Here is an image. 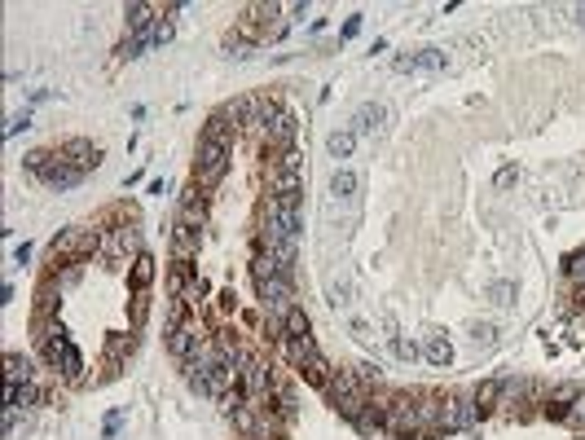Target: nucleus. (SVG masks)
<instances>
[{
	"label": "nucleus",
	"instance_id": "obj_21",
	"mask_svg": "<svg viewBox=\"0 0 585 440\" xmlns=\"http://www.w3.org/2000/svg\"><path fill=\"white\" fill-rule=\"evenodd\" d=\"M5 366H9V383H31V361L18 352H9L5 356Z\"/></svg>",
	"mask_w": 585,
	"mask_h": 440
},
{
	"label": "nucleus",
	"instance_id": "obj_15",
	"mask_svg": "<svg viewBox=\"0 0 585 440\" xmlns=\"http://www.w3.org/2000/svg\"><path fill=\"white\" fill-rule=\"evenodd\" d=\"M357 185H361V176H357L353 168H339V172L330 176V194H334V199H353Z\"/></svg>",
	"mask_w": 585,
	"mask_h": 440
},
{
	"label": "nucleus",
	"instance_id": "obj_34",
	"mask_svg": "<svg viewBox=\"0 0 585 440\" xmlns=\"http://www.w3.org/2000/svg\"><path fill=\"white\" fill-rule=\"evenodd\" d=\"M357 31H361V13H357V18H348V22H343V40H353Z\"/></svg>",
	"mask_w": 585,
	"mask_h": 440
},
{
	"label": "nucleus",
	"instance_id": "obj_16",
	"mask_svg": "<svg viewBox=\"0 0 585 440\" xmlns=\"http://www.w3.org/2000/svg\"><path fill=\"white\" fill-rule=\"evenodd\" d=\"M326 150H330L334 159H348V154H353V150H357V133H353V128H343V133H330V141H326Z\"/></svg>",
	"mask_w": 585,
	"mask_h": 440
},
{
	"label": "nucleus",
	"instance_id": "obj_17",
	"mask_svg": "<svg viewBox=\"0 0 585 440\" xmlns=\"http://www.w3.org/2000/svg\"><path fill=\"white\" fill-rule=\"evenodd\" d=\"M150 282H155V260L137 251V260H132V286H137V291H145Z\"/></svg>",
	"mask_w": 585,
	"mask_h": 440
},
{
	"label": "nucleus",
	"instance_id": "obj_10",
	"mask_svg": "<svg viewBox=\"0 0 585 440\" xmlns=\"http://www.w3.org/2000/svg\"><path fill=\"white\" fill-rule=\"evenodd\" d=\"M203 216H207V189L203 185H190L185 194H180V211H176V220H190V225H203Z\"/></svg>",
	"mask_w": 585,
	"mask_h": 440
},
{
	"label": "nucleus",
	"instance_id": "obj_9",
	"mask_svg": "<svg viewBox=\"0 0 585 440\" xmlns=\"http://www.w3.org/2000/svg\"><path fill=\"white\" fill-rule=\"evenodd\" d=\"M167 348H172L176 361H190V356L203 348V339H198L194 326H172V331H167Z\"/></svg>",
	"mask_w": 585,
	"mask_h": 440
},
{
	"label": "nucleus",
	"instance_id": "obj_13",
	"mask_svg": "<svg viewBox=\"0 0 585 440\" xmlns=\"http://www.w3.org/2000/svg\"><path fill=\"white\" fill-rule=\"evenodd\" d=\"M308 335H313V331H308L304 308L291 304V308H287V317H282V339H308Z\"/></svg>",
	"mask_w": 585,
	"mask_h": 440
},
{
	"label": "nucleus",
	"instance_id": "obj_29",
	"mask_svg": "<svg viewBox=\"0 0 585 440\" xmlns=\"http://www.w3.org/2000/svg\"><path fill=\"white\" fill-rule=\"evenodd\" d=\"M515 181H520V172H515V168H501V172H497V189H506V185H515Z\"/></svg>",
	"mask_w": 585,
	"mask_h": 440
},
{
	"label": "nucleus",
	"instance_id": "obj_26",
	"mask_svg": "<svg viewBox=\"0 0 585 440\" xmlns=\"http://www.w3.org/2000/svg\"><path fill=\"white\" fill-rule=\"evenodd\" d=\"M489 295H493V304H511V295H515V286H511V282H497V286L489 291Z\"/></svg>",
	"mask_w": 585,
	"mask_h": 440
},
{
	"label": "nucleus",
	"instance_id": "obj_18",
	"mask_svg": "<svg viewBox=\"0 0 585 440\" xmlns=\"http://www.w3.org/2000/svg\"><path fill=\"white\" fill-rule=\"evenodd\" d=\"M287 356L295 361V370L308 361V356H317V344H313V335L308 339H287Z\"/></svg>",
	"mask_w": 585,
	"mask_h": 440
},
{
	"label": "nucleus",
	"instance_id": "obj_24",
	"mask_svg": "<svg viewBox=\"0 0 585 440\" xmlns=\"http://www.w3.org/2000/svg\"><path fill=\"white\" fill-rule=\"evenodd\" d=\"M53 282H58V286H75V282H79V265H66L62 273H53Z\"/></svg>",
	"mask_w": 585,
	"mask_h": 440
},
{
	"label": "nucleus",
	"instance_id": "obj_6",
	"mask_svg": "<svg viewBox=\"0 0 585 440\" xmlns=\"http://www.w3.org/2000/svg\"><path fill=\"white\" fill-rule=\"evenodd\" d=\"M295 137H299V124H295L291 110H277V115L264 124V141H269V150H273V154L295 150Z\"/></svg>",
	"mask_w": 585,
	"mask_h": 440
},
{
	"label": "nucleus",
	"instance_id": "obj_12",
	"mask_svg": "<svg viewBox=\"0 0 585 440\" xmlns=\"http://www.w3.org/2000/svg\"><path fill=\"white\" fill-rule=\"evenodd\" d=\"M299 374H304V379H308L313 387H322V392H326V387H330V379H334V370H330V361H326L322 352H317V356H308V361L299 366Z\"/></svg>",
	"mask_w": 585,
	"mask_h": 440
},
{
	"label": "nucleus",
	"instance_id": "obj_19",
	"mask_svg": "<svg viewBox=\"0 0 585 440\" xmlns=\"http://www.w3.org/2000/svg\"><path fill=\"white\" fill-rule=\"evenodd\" d=\"M132 348H137V339H132V335H114L110 339V374H114V366H119L124 356H132Z\"/></svg>",
	"mask_w": 585,
	"mask_h": 440
},
{
	"label": "nucleus",
	"instance_id": "obj_36",
	"mask_svg": "<svg viewBox=\"0 0 585 440\" xmlns=\"http://www.w3.org/2000/svg\"><path fill=\"white\" fill-rule=\"evenodd\" d=\"M577 18H581V22H585V5H581V9H577Z\"/></svg>",
	"mask_w": 585,
	"mask_h": 440
},
{
	"label": "nucleus",
	"instance_id": "obj_2",
	"mask_svg": "<svg viewBox=\"0 0 585 440\" xmlns=\"http://www.w3.org/2000/svg\"><path fill=\"white\" fill-rule=\"evenodd\" d=\"M277 5H247L242 9V18H238V31L225 40V48H247V44H256L260 36H269V22L277 18Z\"/></svg>",
	"mask_w": 585,
	"mask_h": 440
},
{
	"label": "nucleus",
	"instance_id": "obj_30",
	"mask_svg": "<svg viewBox=\"0 0 585 440\" xmlns=\"http://www.w3.org/2000/svg\"><path fill=\"white\" fill-rule=\"evenodd\" d=\"M567 273H572V278H585V251L567 260Z\"/></svg>",
	"mask_w": 585,
	"mask_h": 440
},
{
	"label": "nucleus",
	"instance_id": "obj_20",
	"mask_svg": "<svg viewBox=\"0 0 585 440\" xmlns=\"http://www.w3.org/2000/svg\"><path fill=\"white\" fill-rule=\"evenodd\" d=\"M423 356H427V361H431V366H445V361H449V356H454V348H449V339H440V335H436V339H427V348H423Z\"/></svg>",
	"mask_w": 585,
	"mask_h": 440
},
{
	"label": "nucleus",
	"instance_id": "obj_11",
	"mask_svg": "<svg viewBox=\"0 0 585 440\" xmlns=\"http://www.w3.org/2000/svg\"><path fill=\"white\" fill-rule=\"evenodd\" d=\"M383 119H388V106L365 102L357 115H353V133H357V137H370V133H379V128H383Z\"/></svg>",
	"mask_w": 585,
	"mask_h": 440
},
{
	"label": "nucleus",
	"instance_id": "obj_31",
	"mask_svg": "<svg viewBox=\"0 0 585 440\" xmlns=\"http://www.w3.org/2000/svg\"><path fill=\"white\" fill-rule=\"evenodd\" d=\"M493 335H497V331H493L489 321H484V326H475V344H493Z\"/></svg>",
	"mask_w": 585,
	"mask_h": 440
},
{
	"label": "nucleus",
	"instance_id": "obj_5",
	"mask_svg": "<svg viewBox=\"0 0 585 440\" xmlns=\"http://www.w3.org/2000/svg\"><path fill=\"white\" fill-rule=\"evenodd\" d=\"M97 242H102V234L97 229H66L53 238V265L62 260V265H75V255H88Z\"/></svg>",
	"mask_w": 585,
	"mask_h": 440
},
{
	"label": "nucleus",
	"instance_id": "obj_4",
	"mask_svg": "<svg viewBox=\"0 0 585 440\" xmlns=\"http://www.w3.org/2000/svg\"><path fill=\"white\" fill-rule=\"evenodd\" d=\"M475 418H480V410L466 396H440V405H436V432H462Z\"/></svg>",
	"mask_w": 585,
	"mask_h": 440
},
{
	"label": "nucleus",
	"instance_id": "obj_25",
	"mask_svg": "<svg viewBox=\"0 0 585 440\" xmlns=\"http://www.w3.org/2000/svg\"><path fill=\"white\" fill-rule=\"evenodd\" d=\"M22 128H31V115H27V110H22V115H13V119L5 124V137H18Z\"/></svg>",
	"mask_w": 585,
	"mask_h": 440
},
{
	"label": "nucleus",
	"instance_id": "obj_33",
	"mask_svg": "<svg viewBox=\"0 0 585 440\" xmlns=\"http://www.w3.org/2000/svg\"><path fill=\"white\" fill-rule=\"evenodd\" d=\"M119 422H124V410H114V414H106V436H114V432H119Z\"/></svg>",
	"mask_w": 585,
	"mask_h": 440
},
{
	"label": "nucleus",
	"instance_id": "obj_1",
	"mask_svg": "<svg viewBox=\"0 0 585 440\" xmlns=\"http://www.w3.org/2000/svg\"><path fill=\"white\" fill-rule=\"evenodd\" d=\"M383 432L400 436V440L423 436L427 432V422H423V396H409V392L383 396Z\"/></svg>",
	"mask_w": 585,
	"mask_h": 440
},
{
	"label": "nucleus",
	"instance_id": "obj_28",
	"mask_svg": "<svg viewBox=\"0 0 585 440\" xmlns=\"http://www.w3.org/2000/svg\"><path fill=\"white\" fill-rule=\"evenodd\" d=\"M330 295H334V304H353V286H348V282H334Z\"/></svg>",
	"mask_w": 585,
	"mask_h": 440
},
{
	"label": "nucleus",
	"instance_id": "obj_8",
	"mask_svg": "<svg viewBox=\"0 0 585 440\" xmlns=\"http://www.w3.org/2000/svg\"><path fill=\"white\" fill-rule=\"evenodd\" d=\"M58 154L71 163V168H79V172H93L97 163H102V150H97L93 141H66V145H58Z\"/></svg>",
	"mask_w": 585,
	"mask_h": 440
},
{
	"label": "nucleus",
	"instance_id": "obj_7",
	"mask_svg": "<svg viewBox=\"0 0 585 440\" xmlns=\"http://www.w3.org/2000/svg\"><path fill=\"white\" fill-rule=\"evenodd\" d=\"M400 75H427V71H445V48H418V53L396 58Z\"/></svg>",
	"mask_w": 585,
	"mask_h": 440
},
{
	"label": "nucleus",
	"instance_id": "obj_14",
	"mask_svg": "<svg viewBox=\"0 0 585 440\" xmlns=\"http://www.w3.org/2000/svg\"><path fill=\"white\" fill-rule=\"evenodd\" d=\"M471 401H475L480 418H484V414H493L497 405H501V379H489V383H480V392H475Z\"/></svg>",
	"mask_w": 585,
	"mask_h": 440
},
{
	"label": "nucleus",
	"instance_id": "obj_35",
	"mask_svg": "<svg viewBox=\"0 0 585 440\" xmlns=\"http://www.w3.org/2000/svg\"><path fill=\"white\" fill-rule=\"evenodd\" d=\"M572 422H581V427H585V396L577 401V410H572Z\"/></svg>",
	"mask_w": 585,
	"mask_h": 440
},
{
	"label": "nucleus",
	"instance_id": "obj_3",
	"mask_svg": "<svg viewBox=\"0 0 585 440\" xmlns=\"http://www.w3.org/2000/svg\"><path fill=\"white\" fill-rule=\"evenodd\" d=\"M225 168H229V141L203 137V141H198V185H203V189L221 185Z\"/></svg>",
	"mask_w": 585,
	"mask_h": 440
},
{
	"label": "nucleus",
	"instance_id": "obj_32",
	"mask_svg": "<svg viewBox=\"0 0 585 440\" xmlns=\"http://www.w3.org/2000/svg\"><path fill=\"white\" fill-rule=\"evenodd\" d=\"M396 356H405V361H414V356H418V348H414V344H405V339H396Z\"/></svg>",
	"mask_w": 585,
	"mask_h": 440
},
{
	"label": "nucleus",
	"instance_id": "obj_27",
	"mask_svg": "<svg viewBox=\"0 0 585 440\" xmlns=\"http://www.w3.org/2000/svg\"><path fill=\"white\" fill-rule=\"evenodd\" d=\"M145 313H150V295H145V291H137V304H132V321H145Z\"/></svg>",
	"mask_w": 585,
	"mask_h": 440
},
{
	"label": "nucleus",
	"instance_id": "obj_22",
	"mask_svg": "<svg viewBox=\"0 0 585 440\" xmlns=\"http://www.w3.org/2000/svg\"><path fill=\"white\" fill-rule=\"evenodd\" d=\"M141 40H145V48H163L167 40H172V22L163 18V22H159L155 31H150V36H141Z\"/></svg>",
	"mask_w": 585,
	"mask_h": 440
},
{
	"label": "nucleus",
	"instance_id": "obj_23",
	"mask_svg": "<svg viewBox=\"0 0 585 440\" xmlns=\"http://www.w3.org/2000/svg\"><path fill=\"white\" fill-rule=\"evenodd\" d=\"M145 53V40L141 36H128L124 44H119V58H141Z\"/></svg>",
	"mask_w": 585,
	"mask_h": 440
}]
</instances>
